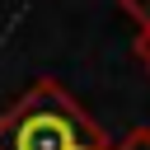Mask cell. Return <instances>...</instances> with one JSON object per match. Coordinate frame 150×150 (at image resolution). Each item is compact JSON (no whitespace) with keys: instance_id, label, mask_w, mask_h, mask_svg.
Returning <instances> with one entry per match:
<instances>
[{"instance_id":"2","label":"cell","mask_w":150,"mask_h":150,"mask_svg":"<svg viewBox=\"0 0 150 150\" xmlns=\"http://www.w3.org/2000/svg\"><path fill=\"white\" fill-rule=\"evenodd\" d=\"M117 5H122V9H127V14H131L145 33H150V0H117Z\"/></svg>"},{"instance_id":"1","label":"cell","mask_w":150,"mask_h":150,"mask_svg":"<svg viewBox=\"0 0 150 150\" xmlns=\"http://www.w3.org/2000/svg\"><path fill=\"white\" fill-rule=\"evenodd\" d=\"M0 150H112L94 117L52 80L0 112Z\"/></svg>"},{"instance_id":"3","label":"cell","mask_w":150,"mask_h":150,"mask_svg":"<svg viewBox=\"0 0 150 150\" xmlns=\"http://www.w3.org/2000/svg\"><path fill=\"white\" fill-rule=\"evenodd\" d=\"M112 150H150V131L141 127V131H131V136H127L122 145H112Z\"/></svg>"}]
</instances>
